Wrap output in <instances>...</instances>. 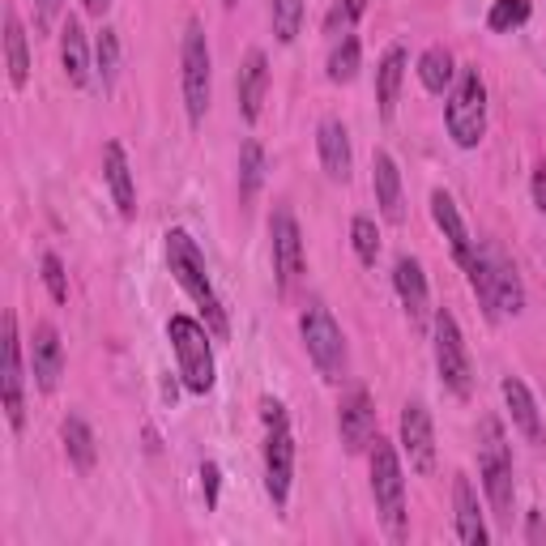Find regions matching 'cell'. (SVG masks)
I'll return each mask as SVG.
<instances>
[{
    "label": "cell",
    "mask_w": 546,
    "mask_h": 546,
    "mask_svg": "<svg viewBox=\"0 0 546 546\" xmlns=\"http://www.w3.org/2000/svg\"><path fill=\"white\" fill-rule=\"evenodd\" d=\"M406 47H389L376 69V103H380V120L397 116V99H401V82H406Z\"/></svg>",
    "instance_id": "cell-24"
},
{
    "label": "cell",
    "mask_w": 546,
    "mask_h": 546,
    "mask_svg": "<svg viewBox=\"0 0 546 546\" xmlns=\"http://www.w3.org/2000/svg\"><path fill=\"white\" fill-rule=\"evenodd\" d=\"M103 175H107V188H111V201L124 222L137 218V188H133V167H128V154L120 141H107L103 146Z\"/></svg>",
    "instance_id": "cell-17"
},
{
    "label": "cell",
    "mask_w": 546,
    "mask_h": 546,
    "mask_svg": "<svg viewBox=\"0 0 546 546\" xmlns=\"http://www.w3.org/2000/svg\"><path fill=\"white\" fill-rule=\"evenodd\" d=\"M478 470H483V491L495 508L500 525H512V495H517V483H512V448L504 436V423L487 414L478 423Z\"/></svg>",
    "instance_id": "cell-2"
},
{
    "label": "cell",
    "mask_w": 546,
    "mask_h": 546,
    "mask_svg": "<svg viewBox=\"0 0 546 546\" xmlns=\"http://www.w3.org/2000/svg\"><path fill=\"white\" fill-rule=\"evenodd\" d=\"M210 82H214V60H210V43H205V26L197 18H188L184 47H180V90H184V111H188L192 128L205 124V111H210Z\"/></svg>",
    "instance_id": "cell-4"
},
{
    "label": "cell",
    "mask_w": 546,
    "mask_h": 546,
    "mask_svg": "<svg viewBox=\"0 0 546 546\" xmlns=\"http://www.w3.org/2000/svg\"><path fill=\"white\" fill-rule=\"evenodd\" d=\"M359 64H363V47L355 35H342V43L333 47L329 56V82L333 86H350L359 77Z\"/></svg>",
    "instance_id": "cell-30"
},
{
    "label": "cell",
    "mask_w": 546,
    "mask_h": 546,
    "mask_svg": "<svg viewBox=\"0 0 546 546\" xmlns=\"http://www.w3.org/2000/svg\"><path fill=\"white\" fill-rule=\"evenodd\" d=\"M448 137L457 141L461 150H474L478 141L487 133V82L483 73H478V64H465L453 94H448Z\"/></svg>",
    "instance_id": "cell-5"
},
{
    "label": "cell",
    "mask_w": 546,
    "mask_h": 546,
    "mask_svg": "<svg viewBox=\"0 0 546 546\" xmlns=\"http://www.w3.org/2000/svg\"><path fill=\"white\" fill-rule=\"evenodd\" d=\"M167 337L175 346V359H180V376L188 393H210L214 389V350H210V329L192 316H171L167 320Z\"/></svg>",
    "instance_id": "cell-6"
},
{
    "label": "cell",
    "mask_w": 546,
    "mask_h": 546,
    "mask_svg": "<svg viewBox=\"0 0 546 546\" xmlns=\"http://www.w3.org/2000/svg\"><path fill=\"white\" fill-rule=\"evenodd\" d=\"M453 52L448 47H427V52L419 56V82L427 94H444L448 86H453Z\"/></svg>",
    "instance_id": "cell-29"
},
{
    "label": "cell",
    "mask_w": 546,
    "mask_h": 546,
    "mask_svg": "<svg viewBox=\"0 0 546 546\" xmlns=\"http://www.w3.org/2000/svg\"><path fill=\"white\" fill-rule=\"evenodd\" d=\"M491 269H495V308L504 316H517L525 308V286H521L517 265H512L500 248H491Z\"/></svg>",
    "instance_id": "cell-26"
},
{
    "label": "cell",
    "mask_w": 546,
    "mask_h": 546,
    "mask_svg": "<svg viewBox=\"0 0 546 546\" xmlns=\"http://www.w3.org/2000/svg\"><path fill=\"white\" fill-rule=\"evenodd\" d=\"M372 495L384 529L401 542L406 538V478H401V457L389 440H372Z\"/></svg>",
    "instance_id": "cell-7"
},
{
    "label": "cell",
    "mask_w": 546,
    "mask_h": 546,
    "mask_svg": "<svg viewBox=\"0 0 546 546\" xmlns=\"http://www.w3.org/2000/svg\"><path fill=\"white\" fill-rule=\"evenodd\" d=\"M431 337H436V372H440V380H444V389L453 393V397H470V389H474V367H470V355H465L461 325H457V316L448 312V308L436 312Z\"/></svg>",
    "instance_id": "cell-9"
},
{
    "label": "cell",
    "mask_w": 546,
    "mask_h": 546,
    "mask_svg": "<svg viewBox=\"0 0 546 546\" xmlns=\"http://www.w3.org/2000/svg\"><path fill=\"white\" fill-rule=\"evenodd\" d=\"M30 372H35L39 393H56V384L64 376V342L56 325H39L35 329V346H30Z\"/></svg>",
    "instance_id": "cell-16"
},
{
    "label": "cell",
    "mask_w": 546,
    "mask_h": 546,
    "mask_svg": "<svg viewBox=\"0 0 546 546\" xmlns=\"http://www.w3.org/2000/svg\"><path fill=\"white\" fill-rule=\"evenodd\" d=\"M461 269L470 273V286H474L478 303H483L487 320H500V308H495V269H491V248H474V252H470V261H465Z\"/></svg>",
    "instance_id": "cell-28"
},
{
    "label": "cell",
    "mask_w": 546,
    "mask_h": 546,
    "mask_svg": "<svg viewBox=\"0 0 546 546\" xmlns=\"http://www.w3.org/2000/svg\"><path fill=\"white\" fill-rule=\"evenodd\" d=\"M94 69L103 77V90H116V73H120V35L111 26L99 30L94 39Z\"/></svg>",
    "instance_id": "cell-32"
},
{
    "label": "cell",
    "mask_w": 546,
    "mask_h": 546,
    "mask_svg": "<svg viewBox=\"0 0 546 546\" xmlns=\"http://www.w3.org/2000/svg\"><path fill=\"white\" fill-rule=\"evenodd\" d=\"M337 431H342L346 453H363V448L376 440V406H372V397H367V389H355L342 401V410H337Z\"/></svg>",
    "instance_id": "cell-14"
},
{
    "label": "cell",
    "mask_w": 546,
    "mask_h": 546,
    "mask_svg": "<svg viewBox=\"0 0 546 546\" xmlns=\"http://www.w3.org/2000/svg\"><path fill=\"white\" fill-rule=\"evenodd\" d=\"M43 282H47V295L56 303H69V278H64V265H60L56 252L43 256Z\"/></svg>",
    "instance_id": "cell-37"
},
{
    "label": "cell",
    "mask_w": 546,
    "mask_h": 546,
    "mask_svg": "<svg viewBox=\"0 0 546 546\" xmlns=\"http://www.w3.org/2000/svg\"><path fill=\"white\" fill-rule=\"evenodd\" d=\"M60 440H64V453H69L73 470L77 474H90L94 461H99V444H94V431L86 427V419L69 414V419L60 423Z\"/></svg>",
    "instance_id": "cell-27"
},
{
    "label": "cell",
    "mask_w": 546,
    "mask_h": 546,
    "mask_svg": "<svg viewBox=\"0 0 546 546\" xmlns=\"http://www.w3.org/2000/svg\"><path fill=\"white\" fill-rule=\"evenodd\" d=\"M542 538V521H538V512H529V542H538Z\"/></svg>",
    "instance_id": "cell-42"
},
{
    "label": "cell",
    "mask_w": 546,
    "mask_h": 546,
    "mask_svg": "<svg viewBox=\"0 0 546 546\" xmlns=\"http://www.w3.org/2000/svg\"><path fill=\"white\" fill-rule=\"evenodd\" d=\"M261 419H265V491L273 508L282 512L286 500H291V478H295V436H291V423H286L282 401L265 397Z\"/></svg>",
    "instance_id": "cell-3"
},
{
    "label": "cell",
    "mask_w": 546,
    "mask_h": 546,
    "mask_svg": "<svg viewBox=\"0 0 546 546\" xmlns=\"http://www.w3.org/2000/svg\"><path fill=\"white\" fill-rule=\"evenodd\" d=\"M265 90H269V60H265V52H248L244 69H239V116L248 124L261 120Z\"/></svg>",
    "instance_id": "cell-21"
},
{
    "label": "cell",
    "mask_w": 546,
    "mask_h": 546,
    "mask_svg": "<svg viewBox=\"0 0 546 546\" xmlns=\"http://www.w3.org/2000/svg\"><path fill=\"white\" fill-rule=\"evenodd\" d=\"M363 13H367V0H333L325 13V35H333V39L350 35V26H355Z\"/></svg>",
    "instance_id": "cell-35"
},
{
    "label": "cell",
    "mask_w": 546,
    "mask_h": 546,
    "mask_svg": "<svg viewBox=\"0 0 546 546\" xmlns=\"http://www.w3.org/2000/svg\"><path fill=\"white\" fill-rule=\"evenodd\" d=\"M218 487H222V474L214 461L201 465V491H205V508H218Z\"/></svg>",
    "instance_id": "cell-38"
},
{
    "label": "cell",
    "mask_w": 546,
    "mask_h": 546,
    "mask_svg": "<svg viewBox=\"0 0 546 546\" xmlns=\"http://www.w3.org/2000/svg\"><path fill=\"white\" fill-rule=\"evenodd\" d=\"M529 22V0H495L491 13H487V26L495 35H512Z\"/></svg>",
    "instance_id": "cell-34"
},
{
    "label": "cell",
    "mask_w": 546,
    "mask_h": 546,
    "mask_svg": "<svg viewBox=\"0 0 546 546\" xmlns=\"http://www.w3.org/2000/svg\"><path fill=\"white\" fill-rule=\"evenodd\" d=\"M393 286H397V295H401V308H406L410 325L414 329H427V320H431V291H427V273H423V265L414 261V256H397Z\"/></svg>",
    "instance_id": "cell-13"
},
{
    "label": "cell",
    "mask_w": 546,
    "mask_h": 546,
    "mask_svg": "<svg viewBox=\"0 0 546 546\" xmlns=\"http://www.w3.org/2000/svg\"><path fill=\"white\" fill-rule=\"evenodd\" d=\"M350 244H355V256H359V261L372 269L376 256H380V231H376V222L359 214L355 222H350Z\"/></svg>",
    "instance_id": "cell-36"
},
{
    "label": "cell",
    "mask_w": 546,
    "mask_h": 546,
    "mask_svg": "<svg viewBox=\"0 0 546 546\" xmlns=\"http://www.w3.org/2000/svg\"><path fill=\"white\" fill-rule=\"evenodd\" d=\"M316 150H320V167H325L329 180L346 184L350 171H355V154H350V133H346L342 120H333V116L320 120V128H316Z\"/></svg>",
    "instance_id": "cell-15"
},
{
    "label": "cell",
    "mask_w": 546,
    "mask_h": 546,
    "mask_svg": "<svg viewBox=\"0 0 546 546\" xmlns=\"http://www.w3.org/2000/svg\"><path fill=\"white\" fill-rule=\"evenodd\" d=\"M167 269H171V278L184 286V295L201 308L205 329H210L218 342H227L231 337L227 308H222V299H218L214 282H210V269H205V256L197 248V239H192L188 231H180V227L167 231Z\"/></svg>",
    "instance_id": "cell-1"
},
{
    "label": "cell",
    "mask_w": 546,
    "mask_h": 546,
    "mask_svg": "<svg viewBox=\"0 0 546 546\" xmlns=\"http://www.w3.org/2000/svg\"><path fill=\"white\" fill-rule=\"evenodd\" d=\"M60 64H64L69 86L82 90L90 82V43H86V30H82L77 18H69L60 26Z\"/></svg>",
    "instance_id": "cell-23"
},
{
    "label": "cell",
    "mask_w": 546,
    "mask_h": 546,
    "mask_svg": "<svg viewBox=\"0 0 546 546\" xmlns=\"http://www.w3.org/2000/svg\"><path fill=\"white\" fill-rule=\"evenodd\" d=\"M56 13H60V0H35V18H39V30H52Z\"/></svg>",
    "instance_id": "cell-39"
},
{
    "label": "cell",
    "mask_w": 546,
    "mask_h": 546,
    "mask_svg": "<svg viewBox=\"0 0 546 546\" xmlns=\"http://www.w3.org/2000/svg\"><path fill=\"white\" fill-rule=\"evenodd\" d=\"M22 337H18V316L5 312V372H0V389H5V414H9V427L22 431L26 427V397H22Z\"/></svg>",
    "instance_id": "cell-12"
},
{
    "label": "cell",
    "mask_w": 546,
    "mask_h": 546,
    "mask_svg": "<svg viewBox=\"0 0 546 546\" xmlns=\"http://www.w3.org/2000/svg\"><path fill=\"white\" fill-rule=\"evenodd\" d=\"M372 188H376V205H380L384 222L401 227L406 222V197H401V171L389 150H376L372 158Z\"/></svg>",
    "instance_id": "cell-18"
},
{
    "label": "cell",
    "mask_w": 546,
    "mask_h": 546,
    "mask_svg": "<svg viewBox=\"0 0 546 546\" xmlns=\"http://www.w3.org/2000/svg\"><path fill=\"white\" fill-rule=\"evenodd\" d=\"M453 508H457V538L465 546H487L491 534L483 525V508H478V495H474V487H470V478H465V474L453 478Z\"/></svg>",
    "instance_id": "cell-20"
},
{
    "label": "cell",
    "mask_w": 546,
    "mask_h": 546,
    "mask_svg": "<svg viewBox=\"0 0 546 546\" xmlns=\"http://www.w3.org/2000/svg\"><path fill=\"white\" fill-rule=\"evenodd\" d=\"M299 333H303V350H308V359L316 363V372L329 384L342 380L346 376V337H342V329H337L333 312L320 299L303 308Z\"/></svg>",
    "instance_id": "cell-8"
},
{
    "label": "cell",
    "mask_w": 546,
    "mask_h": 546,
    "mask_svg": "<svg viewBox=\"0 0 546 546\" xmlns=\"http://www.w3.org/2000/svg\"><path fill=\"white\" fill-rule=\"evenodd\" d=\"M222 5H227V9H231V5H235V0H222Z\"/></svg>",
    "instance_id": "cell-43"
},
{
    "label": "cell",
    "mask_w": 546,
    "mask_h": 546,
    "mask_svg": "<svg viewBox=\"0 0 546 546\" xmlns=\"http://www.w3.org/2000/svg\"><path fill=\"white\" fill-rule=\"evenodd\" d=\"M269 239H273V278H278V295H291L303 278V235H299V222L286 205L273 210Z\"/></svg>",
    "instance_id": "cell-10"
},
{
    "label": "cell",
    "mask_w": 546,
    "mask_h": 546,
    "mask_svg": "<svg viewBox=\"0 0 546 546\" xmlns=\"http://www.w3.org/2000/svg\"><path fill=\"white\" fill-rule=\"evenodd\" d=\"M431 218H436V227L444 231L448 248H453V256H457V265H465V261H470V252H474V239H470V231H465V218H461V210H457V201L448 197L444 188H436V192H431Z\"/></svg>",
    "instance_id": "cell-22"
},
{
    "label": "cell",
    "mask_w": 546,
    "mask_h": 546,
    "mask_svg": "<svg viewBox=\"0 0 546 546\" xmlns=\"http://www.w3.org/2000/svg\"><path fill=\"white\" fill-rule=\"evenodd\" d=\"M5 64H9L13 90H26V82H30V47H26V26H22L13 5L5 9Z\"/></svg>",
    "instance_id": "cell-25"
},
{
    "label": "cell",
    "mask_w": 546,
    "mask_h": 546,
    "mask_svg": "<svg viewBox=\"0 0 546 546\" xmlns=\"http://www.w3.org/2000/svg\"><path fill=\"white\" fill-rule=\"evenodd\" d=\"M534 205H538V210L546 214V167H538V171H534Z\"/></svg>",
    "instance_id": "cell-40"
},
{
    "label": "cell",
    "mask_w": 546,
    "mask_h": 546,
    "mask_svg": "<svg viewBox=\"0 0 546 546\" xmlns=\"http://www.w3.org/2000/svg\"><path fill=\"white\" fill-rule=\"evenodd\" d=\"M303 9H308V0H273V5H269L273 35H278V43H295V39H299Z\"/></svg>",
    "instance_id": "cell-33"
},
{
    "label": "cell",
    "mask_w": 546,
    "mask_h": 546,
    "mask_svg": "<svg viewBox=\"0 0 546 546\" xmlns=\"http://www.w3.org/2000/svg\"><path fill=\"white\" fill-rule=\"evenodd\" d=\"M500 393L508 401V414H512V427L521 431L529 444H546V431H542V414H538V401L534 393L525 389L521 376H504L500 380Z\"/></svg>",
    "instance_id": "cell-19"
},
{
    "label": "cell",
    "mask_w": 546,
    "mask_h": 546,
    "mask_svg": "<svg viewBox=\"0 0 546 546\" xmlns=\"http://www.w3.org/2000/svg\"><path fill=\"white\" fill-rule=\"evenodd\" d=\"M261 180H265V150H261V141L248 137L244 150H239V197L252 201Z\"/></svg>",
    "instance_id": "cell-31"
},
{
    "label": "cell",
    "mask_w": 546,
    "mask_h": 546,
    "mask_svg": "<svg viewBox=\"0 0 546 546\" xmlns=\"http://www.w3.org/2000/svg\"><path fill=\"white\" fill-rule=\"evenodd\" d=\"M86 5V13H94V18H103V13L111 9V0H82Z\"/></svg>",
    "instance_id": "cell-41"
},
{
    "label": "cell",
    "mask_w": 546,
    "mask_h": 546,
    "mask_svg": "<svg viewBox=\"0 0 546 546\" xmlns=\"http://www.w3.org/2000/svg\"><path fill=\"white\" fill-rule=\"evenodd\" d=\"M401 453L410 457L414 474H436V431H431V414L423 401H406V410H401Z\"/></svg>",
    "instance_id": "cell-11"
}]
</instances>
